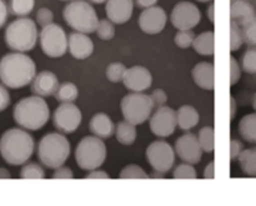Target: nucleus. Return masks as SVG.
Segmentation results:
<instances>
[{
	"instance_id": "obj_43",
	"label": "nucleus",
	"mask_w": 256,
	"mask_h": 206,
	"mask_svg": "<svg viewBox=\"0 0 256 206\" xmlns=\"http://www.w3.org/2000/svg\"><path fill=\"white\" fill-rule=\"evenodd\" d=\"M150 98H152L154 106L156 108L164 106L168 102V94L162 89H155L150 95Z\"/></svg>"
},
{
	"instance_id": "obj_35",
	"label": "nucleus",
	"mask_w": 256,
	"mask_h": 206,
	"mask_svg": "<svg viewBox=\"0 0 256 206\" xmlns=\"http://www.w3.org/2000/svg\"><path fill=\"white\" fill-rule=\"evenodd\" d=\"M119 178L120 179H148L149 175L145 172V170L142 166L132 164L128 165L122 170Z\"/></svg>"
},
{
	"instance_id": "obj_20",
	"label": "nucleus",
	"mask_w": 256,
	"mask_h": 206,
	"mask_svg": "<svg viewBox=\"0 0 256 206\" xmlns=\"http://www.w3.org/2000/svg\"><path fill=\"white\" fill-rule=\"evenodd\" d=\"M192 80L202 89L212 92L215 88V66L212 62H198L192 68Z\"/></svg>"
},
{
	"instance_id": "obj_53",
	"label": "nucleus",
	"mask_w": 256,
	"mask_h": 206,
	"mask_svg": "<svg viewBox=\"0 0 256 206\" xmlns=\"http://www.w3.org/2000/svg\"><path fill=\"white\" fill-rule=\"evenodd\" d=\"M164 175L162 172H155L154 170V174L149 175V178H154V179H164Z\"/></svg>"
},
{
	"instance_id": "obj_18",
	"label": "nucleus",
	"mask_w": 256,
	"mask_h": 206,
	"mask_svg": "<svg viewBox=\"0 0 256 206\" xmlns=\"http://www.w3.org/2000/svg\"><path fill=\"white\" fill-rule=\"evenodd\" d=\"M68 50L75 59L84 60L94 52V42L88 34L74 32L68 36Z\"/></svg>"
},
{
	"instance_id": "obj_14",
	"label": "nucleus",
	"mask_w": 256,
	"mask_h": 206,
	"mask_svg": "<svg viewBox=\"0 0 256 206\" xmlns=\"http://www.w3.org/2000/svg\"><path fill=\"white\" fill-rule=\"evenodd\" d=\"M175 152L178 156L184 162H189V164H198L200 162L202 156V149L200 146L199 139L192 132H186V134L182 135L179 139L175 142Z\"/></svg>"
},
{
	"instance_id": "obj_41",
	"label": "nucleus",
	"mask_w": 256,
	"mask_h": 206,
	"mask_svg": "<svg viewBox=\"0 0 256 206\" xmlns=\"http://www.w3.org/2000/svg\"><path fill=\"white\" fill-rule=\"evenodd\" d=\"M54 20V14L49 8H40L36 12V22L42 28L48 26V25L52 24Z\"/></svg>"
},
{
	"instance_id": "obj_26",
	"label": "nucleus",
	"mask_w": 256,
	"mask_h": 206,
	"mask_svg": "<svg viewBox=\"0 0 256 206\" xmlns=\"http://www.w3.org/2000/svg\"><path fill=\"white\" fill-rule=\"evenodd\" d=\"M136 125L132 124V122H120L116 125L115 129V135H116V140L122 145H132L136 140L138 132H136Z\"/></svg>"
},
{
	"instance_id": "obj_54",
	"label": "nucleus",
	"mask_w": 256,
	"mask_h": 206,
	"mask_svg": "<svg viewBox=\"0 0 256 206\" xmlns=\"http://www.w3.org/2000/svg\"><path fill=\"white\" fill-rule=\"evenodd\" d=\"M90 2H95V4H102V2H108V0H90Z\"/></svg>"
},
{
	"instance_id": "obj_6",
	"label": "nucleus",
	"mask_w": 256,
	"mask_h": 206,
	"mask_svg": "<svg viewBox=\"0 0 256 206\" xmlns=\"http://www.w3.org/2000/svg\"><path fill=\"white\" fill-rule=\"evenodd\" d=\"M62 18L72 30L84 34L94 32L99 22L95 9L85 0H72L65 5Z\"/></svg>"
},
{
	"instance_id": "obj_9",
	"label": "nucleus",
	"mask_w": 256,
	"mask_h": 206,
	"mask_svg": "<svg viewBox=\"0 0 256 206\" xmlns=\"http://www.w3.org/2000/svg\"><path fill=\"white\" fill-rule=\"evenodd\" d=\"M39 40L42 52L49 58H60L68 52V35L59 24L42 28Z\"/></svg>"
},
{
	"instance_id": "obj_8",
	"label": "nucleus",
	"mask_w": 256,
	"mask_h": 206,
	"mask_svg": "<svg viewBox=\"0 0 256 206\" xmlns=\"http://www.w3.org/2000/svg\"><path fill=\"white\" fill-rule=\"evenodd\" d=\"M120 108L124 120L134 125H140L152 116L154 104L150 95L144 92H130L122 98Z\"/></svg>"
},
{
	"instance_id": "obj_7",
	"label": "nucleus",
	"mask_w": 256,
	"mask_h": 206,
	"mask_svg": "<svg viewBox=\"0 0 256 206\" xmlns=\"http://www.w3.org/2000/svg\"><path fill=\"white\" fill-rule=\"evenodd\" d=\"M106 159V145L98 136H85L75 149V160L82 170L92 172L104 164Z\"/></svg>"
},
{
	"instance_id": "obj_50",
	"label": "nucleus",
	"mask_w": 256,
	"mask_h": 206,
	"mask_svg": "<svg viewBox=\"0 0 256 206\" xmlns=\"http://www.w3.org/2000/svg\"><path fill=\"white\" fill-rule=\"evenodd\" d=\"M159 2V0H136L138 6L142 8V9H148V8L155 6V4Z\"/></svg>"
},
{
	"instance_id": "obj_33",
	"label": "nucleus",
	"mask_w": 256,
	"mask_h": 206,
	"mask_svg": "<svg viewBox=\"0 0 256 206\" xmlns=\"http://www.w3.org/2000/svg\"><path fill=\"white\" fill-rule=\"evenodd\" d=\"M20 178L22 179H44L45 172L39 164L29 162L22 166V172H20Z\"/></svg>"
},
{
	"instance_id": "obj_25",
	"label": "nucleus",
	"mask_w": 256,
	"mask_h": 206,
	"mask_svg": "<svg viewBox=\"0 0 256 206\" xmlns=\"http://www.w3.org/2000/svg\"><path fill=\"white\" fill-rule=\"evenodd\" d=\"M239 134L245 142L256 144V112L248 114L242 118L239 122Z\"/></svg>"
},
{
	"instance_id": "obj_57",
	"label": "nucleus",
	"mask_w": 256,
	"mask_h": 206,
	"mask_svg": "<svg viewBox=\"0 0 256 206\" xmlns=\"http://www.w3.org/2000/svg\"><path fill=\"white\" fill-rule=\"evenodd\" d=\"M62 2H69V0H62Z\"/></svg>"
},
{
	"instance_id": "obj_56",
	"label": "nucleus",
	"mask_w": 256,
	"mask_h": 206,
	"mask_svg": "<svg viewBox=\"0 0 256 206\" xmlns=\"http://www.w3.org/2000/svg\"><path fill=\"white\" fill-rule=\"evenodd\" d=\"M198 2H212V0H198Z\"/></svg>"
},
{
	"instance_id": "obj_27",
	"label": "nucleus",
	"mask_w": 256,
	"mask_h": 206,
	"mask_svg": "<svg viewBox=\"0 0 256 206\" xmlns=\"http://www.w3.org/2000/svg\"><path fill=\"white\" fill-rule=\"evenodd\" d=\"M238 162L244 174H246L248 176L256 178V148L244 149Z\"/></svg>"
},
{
	"instance_id": "obj_4",
	"label": "nucleus",
	"mask_w": 256,
	"mask_h": 206,
	"mask_svg": "<svg viewBox=\"0 0 256 206\" xmlns=\"http://www.w3.org/2000/svg\"><path fill=\"white\" fill-rule=\"evenodd\" d=\"M70 142L59 132L44 135L38 145V158L50 169L62 166L70 156Z\"/></svg>"
},
{
	"instance_id": "obj_11",
	"label": "nucleus",
	"mask_w": 256,
	"mask_h": 206,
	"mask_svg": "<svg viewBox=\"0 0 256 206\" xmlns=\"http://www.w3.org/2000/svg\"><path fill=\"white\" fill-rule=\"evenodd\" d=\"M82 114L74 102H62L52 115L54 126L64 134H72L80 126Z\"/></svg>"
},
{
	"instance_id": "obj_39",
	"label": "nucleus",
	"mask_w": 256,
	"mask_h": 206,
	"mask_svg": "<svg viewBox=\"0 0 256 206\" xmlns=\"http://www.w3.org/2000/svg\"><path fill=\"white\" fill-rule=\"evenodd\" d=\"M242 35H244V42L248 45L256 46V18L252 22H250L249 24L242 26Z\"/></svg>"
},
{
	"instance_id": "obj_30",
	"label": "nucleus",
	"mask_w": 256,
	"mask_h": 206,
	"mask_svg": "<svg viewBox=\"0 0 256 206\" xmlns=\"http://www.w3.org/2000/svg\"><path fill=\"white\" fill-rule=\"evenodd\" d=\"M35 0H10V10L16 16H26L32 12Z\"/></svg>"
},
{
	"instance_id": "obj_49",
	"label": "nucleus",
	"mask_w": 256,
	"mask_h": 206,
	"mask_svg": "<svg viewBox=\"0 0 256 206\" xmlns=\"http://www.w3.org/2000/svg\"><path fill=\"white\" fill-rule=\"evenodd\" d=\"M238 112V105H236V99L234 96H230V122L235 119Z\"/></svg>"
},
{
	"instance_id": "obj_55",
	"label": "nucleus",
	"mask_w": 256,
	"mask_h": 206,
	"mask_svg": "<svg viewBox=\"0 0 256 206\" xmlns=\"http://www.w3.org/2000/svg\"><path fill=\"white\" fill-rule=\"evenodd\" d=\"M252 108H254V110L256 112V92H255L254 98H252Z\"/></svg>"
},
{
	"instance_id": "obj_48",
	"label": "nucleus",
	"mask_w": 256,
	"mask_h": 206,
	"mask_svg": "<svg viewBox=\"0 0 256 206\" xmlns=\"http://www.w3.org/2000/svg\"><path fill=\"white\" fill-rule=\"evenodd\" d=\"M204 178L205 179H215V162H212L210 164L206 165L204 170Z\"/></svg>"
},
{
	"instance_id": "obj_40",
	"label": "nucleus",
	"mask_w": 256,
	"mask_h": 206,
	"mask_svg": "<svg viewBox=\"0 0 256 206\" xmlns=\"http://www.w3.org/2000/svg\"><path fill=\"white\" fill-rule=\"evenodd\" d=\"M242 65L239 64L236 58H234L232 55V56H230V85H232V86H234L235 84L239 82L240 78H242Z\"/></svg>"
},
{
	"instance_id": "obj_28",
	"label": "nucleus",
	"mask_w": 256,
	"mask_h": 206,
	"mask_svg": "<svg viewBox=\"0 0 256 206\" xmlns=\"http://www.w3.org/2000/svg\"><path fill=\"white\" fill-rule=\"evenodd\" d=\"M78 96H79V89L74 82H70L60 84L55 92V99L60 102H74Z\"/></svg>"
},
{
	"instance_id": "obj_17",
	"label": "nucleus",
	"mask_w": 256,
	"mask_h": 206,
	"mask_svg": "<svg viewBox=\"0 0 256 206\" xmlns=\"http://www.w3.org/2000/svg\"><path fill=\"white\" fill-rule=\"evenodd\" d=\"M59 79L56 75L49 70H42L39 74L35 75L32 82V92L38 96L46 98L50 95H55L59 88Z\"/></svg>"
},
{
	"instance_id": "obj_19",
	"label": "nucleus",
	"mask_w": 256,
	"mask_h": 206,
	"mask_svg": "<svg viewBox=\"0 0 256 206\" xmlns=\"http://www.w3.org/2000/svg\"><path fill=\"white\" fill-rule=\"evenodd\" d=\"M134 10L132 0H108L105 12L108 19L114 24H124L129 22Z\"/></svg>"
},
{
	"instance_id": "obj_29",
	"label": "nucleus",
	"mask_w": 256,
	"mask_h": 206,
	"mask_svg": "<svg viewBox=\"0 0 256 206\" xmlns=\"http://www.w3.org/2000/svg\"><path fill=\"white\" fill-rule=\"evenodd\" d=\"M202 152L212 154L215 149V132L212 126H204L198 135Z\"/></svg>"
},
{
	"instance_id": "obj_46",
	"label": "nucleus",
	"mask_w": 256,
	"mask_h": 206,
	"mask_svg": "<svg viewBox=\"0 0 256 206\" xmlns=\"http://www.w3.org/2000/svg\"><path fill=\"white\" fill-rule=\"evenodd\" d=\"M86 179H110V175L102 170H92L86 175Z\"/></svg>"
},
{
	"instance_id": "obj_38",
	"label": "nucleus",
	"mask_w": 256,
	"mask_h": 206,
	"mask_svg": "<svg viewBox=\"0 0 256 206\" xmlns=\"http://www.w3.org/2000/svg\"><path fill=\"white\" fill-rule=\"evenodd\" d=\"M195 34L192 30H179L175 35V44L176 46L182 48V49H188V48L192 46L195 40Z\"/></svg>"
},
{
	"instance_id": "obj_23",
	"label": "nucleus",
	"mask_w": 256,
	"mask_h": 206,
	"mask_svg": "<svg viewBox=\"0 0 256 206\" xmlns=\"http://www.w3.org/2000/svg\"><path fill=\"white\" fill-rule=\"evenodd\" d=\"M178 116V126L182 130V132H189V130L194 129L200 122V115L198 110L192 105H182L179 108L176 112Z\"/></svg>"
},
{
	"instance_id": "obj_3",
	"label": "nucleus",
	"mask_w": 256,
	"mask_h": 206,
	"mask_svg": "<svg viewBox=\"0 0 256 206\" xmlns=\"http://www.w3.org/2000/svg\"><path fill=\"white\" fill-rule=\"evenodd\" d=\"M12 118L22 129L36 132L44 128L49 122V105L42 96H26L16 102L12 112Z\"/></svg>"
},
{
	"instance_id": "obj_52",
	"label": "nucleus",
	"mask_w": 256,
	"mask_h": 206,
	"mask_svg": "<svg viewBox=\"0 0 256 206\" xmlns=\"http://www.w3.org/2000/svg\"><path fill=\"white\" fill-rule=\"evenodd\" d=\"M12 175H10L9 170H6L5 168H0V179H10Z\"/></svg>"
},
{
	"instance_id": "obj_16",
	"label": "nucleus",
	"mask_w": 256,
	"mask_h": 206,
	"mask_svg": "<svg viewBox=\"0 0 256 206\" xmlns=\"http://www.w3.org/2000/svg\"><path fill=\"white\" fill-rule=\"evenodd\" d=\"M125 88L132 90V92H144L152 84V75L149 69L142 65H135L129 68L125 72L122 78Z\"/></svg>"
},
{
	"instance_id": "obj_36",
	"label": "nucleus",
	"mask_w": 256,
	"mask_h": 206,
	"mask_svg": "<svg viewBox=\"0 0 256 206\" xmlns=\"http://www.w3.org/2000/svg\"><path fill=\"white\" fill-rule=\"evenodd\" d=\"M196 170L194 169L192 164H189V162H182L178 165L172 172L174 179H196Z\"/></svg>"
},
{
	"instance_id": "obj_44",
	"label": "nucleus",
	"mask_w": 256,
	"mask_h": 206,
	"mask_svg": "<svg viewBox=\"0 0 256 206\" xmlns=\"http://www.w3.org/2000/svg\"><path fill=\"white\" fill-rule=\"evenodd\" d=\"M10 105V94L4 84H0V112Z\"/></svg>"
},
{
	"instance_id": "obj_45",
	"label": "nucleus",
	"mask_w": 256,
	"mask_h": 206,
	"mask_svg": "<svg viewBox=\"0 0 256 206\" xmlns=\"http://www.w3.org/2000/svg\"><path fill=\"white\" fill-rule=\"evenodd\" d=\"M74 174L70 168L66 166H60L55 169V172L52 174V179H72Z\"/></svg>"
},
{
	"instance_id": "obj_47",
	"label": "nucleus",
	"mask_w": 256,
	"mask_h": 206,
	"mask_svg": "<svg viewBox=\"0 0 256 206\" xmlns=\"http://www.w3.org/2000/svg\"><path fill=\"white\" fill-rule=\"evenodd\" d=\"M8 19V6L4 0H0V28L4 26Z\"/></svg>"
},
{
	"instance_id": "obj_51",
	"label": "nucleus",
	"mask_w": 256,
	"mask_h": 206,
	"mask_svg": "<svg viewBox=\"0 0 256 206\" xmlns=\"http://www.w3.org/2000/svg\"><path fill=\"white\" fill-rule=\"evenodd\" d=\"M206 15H208V18H209L210 22H212V24H214L215 22V4L212 2H210V5L208 6Z\"/></svg>"
},
{
	"instance_id": "obj_37",
	"label": "nucleus",
	"mask_w": 256,
	"mask_h": 206,
	"mask_svg": "<svg viewBox=\"0 0 256 206\" xmlns=\"http://www.w3.org/2000/svg\"><path fill=\"white\" fill-rule=\"evenodd\" d=\"M242 68L248 74H256V48L248 49L242 58Z\"/></svg>"
},
{
	"instance_id": "obj_15",
	"label": "nucleus",
	"mask_w": 256,
	"mask_h": 206,
	"mask_svg": "<svg viewBox=\"0 0 256 206\" xmlns=\"http://www.w3.org/2000/svg\"><path fill=\"white\" fill-rule=\"evenodd\" d=\"M166 12L162 6H156V5L142 10L139 16V20H138L140 29L145 34L149 35H155L162 32L164 30L165 25H166Z\"/></svg>"
},
{
	"instance_id": "obj_22",
	"label": "nucleus",
	"mask_w": 256,
	"mask_h": 206,
	"mask_svg": "<svg viewBox=\"0 0 256 206\" xmlns=\"http://www.w3.org/2000/svg\"><path fill=\"white\" fill-rule=\"evenodd\" d=\"M89 129L92 135L100 139H109L115 132L114 122L105 112H98L92 118L89 122Z\"/></svg>"
},
{
	"instance_id": "obj_2",
	"label": "nucleus",
	"mask_w": 256,
	"mask_h": 206,
	"mask_svg": "<svg viewBox=\"0 0 256 206\" xmlns=\"http://www.w3.org/2000/svg\"><path fill=\"white\" fill-rule=\"evenodd\" d=\"M35 142L25 129L12 128L0 138V155L10 165H22L32 158Z\"/></svg>"
},
{
	"instance_id": "obj_13",
	"label": "nucleus",
	"mask_w": 256,
	"mask_h": 206,
	"mask_svg": "<svg viewBox=\"0 0 256 206\" xmlns=\"http://www.w3.org/2000/svg\"><path fill=\"white\" fill-rule=\"evenodd\" d=\"M178 126L176 112L172 108L160 106L150 118V130L158 138H168Z\"/></svg>"
},
{
	"instance_id": "obj_24",
	"label": "nucleus",
	"mask_w": 256,
	"mask_h": 206,
	"mask_svg": "<svg viewBox=\"0 0 256 206\" xmlns=\"http://www.w3.org/2000/svg\"><path fill=\"white\" fill-rule=\"evenodd\" d=\"M195 52L204 56H209V55H214L215 52V32L212 30L202 32L198 35L192 44Z\"/></svg>"
},
{
	"instance_id": "obj_31",
	"label": "nucleus",
	"mask_w": 256,
	"mask_h": 206,
	"mask_svg": "<svg viewBox=\"0 0 256 206\" xmlns=\"http://www.w3.org/2000/svg\"><path fill=\"white\" fill-rule=\"evenodd\" d=\"M244 35H242V26L235 22L230 20V50L238 52L244 44Z\"/></svg>"
},
{
	"instance_id": "obj_12",
	"label": "nucleus",
	"mask_w": 256,
	"mask_h": 206,
	"mask_svg": "<svg viewBox=\"0 0 256 206\" xmlns=\"http://www.w3.org/2000/svg\"><path fill=\"white\" fill-rule=\"evenodd\" d=\"M202 20L199 8L190 2H180L172 9L170 22L178 30H192Z\"/></svg>"
},
{
	"instance_id": "obj_1",
	"label": "nucleus",
	"mask_w": 256,
	"mask_h": 206,
	"mask_svg": "<svg viewBox=\"0 0 256 206\" xmlns=\"http://www.w3.org/2000/svg\"><path fill=\"white\" fill-rule=\"evenodd\" d=\"M36 75L34 60L24 52H9L0 59V80L10 89H20L32 84Z\"/></svg>"
},
{
	"instance_id": "obj_10",
	"label": "nucleus",
	"mask_w": 256,
	"mask_h": 206,
	"mask_svg": "<svg viewBox=\"0 0 256 206\" xmlns=\"http://www.w3.org/2000/svg\"><path fill=\"white\" fill-rule=\"evenodd\" d=\"M175 149H172V145L162 140L152 142L146 148V160L155 172L166 174L168 172L172 169L175 162Z\"/></svg>"
},
{
	"instance_id": "obj_21",
	"label": "nucleus",
	"mask_w": 256,
	"mask_h": 206,
	"mask_svg": "<svg viewBox=\"0 0 256 206\" xmlns=\"http://www.w3.org/2000/svg\"><path fill=\"white\" fill-rule=\"evenodd\" d=\"M256 18L255 8L245 0H235L230 6V19L240 26H245Z\"/></svg>"
},
{
	"instance_id": "obj_32",
	"label": "nucleus",
	"mask_w": 256,
	"mask_h": 206,
	"mask_svg": "<svg viewBox=\"0 0 256 206\" xmlns=\"http://www.w3.org/2000/svg\"><path fill=\"white\" fill-rule=\"evenodd\" d=\"M98 38L104 42H108V40H112V38L115 36V26L114 22L109 19H100L99 22H98L96 30Z\"/></svg>"
},
{
	"instance_id": "obj_34",
	"label": "nucleus",
	"mask_w": 256,
	"mask_h": 206,
	"mask_svg": "<svg viewBox=\"0 0 256 206\" xmlns=\"http://www.w3.org/2000/svg\"><path fill=\"white\" fill-rule=\"evenodd\" d=\"M126 69L128 68L122 62H112L110 65H108L105 74H106L109 82H122V78H124Z\"/></svg>"
},
{
	"instance_id": "obj_42",
	"label": "nucleus",
	"mask_w": 256,
	"mask_h": 206,
	"mask_svg": "<svg viewBox=\"0 0 256 206\" xmlns=\"http://www.w3.org/2000/svg\"><path fill=\"white\" fill-rule=\"evenodd\" d=\"M242 152H244V144L240 140L232 139V142H230V159H232V162H238Z\"/></svg>"
},
{
	"instance_id": "obj_5",
	"label": "nucleus",
	"mask_w": 256,
	"mask_h": 206,
	"mask_svg": "<svg viewBox=\"0 0 256 206\" xmlns=\"http://www.w3.org/2000/svg\"><path fill=\"white\" fill-rule=\"evenodd\" d=\"M38 42V28L34 20L19 18L8 25L5 30V42L12 50L18 52H30Z\"/></svg>"
}]
</instances>
